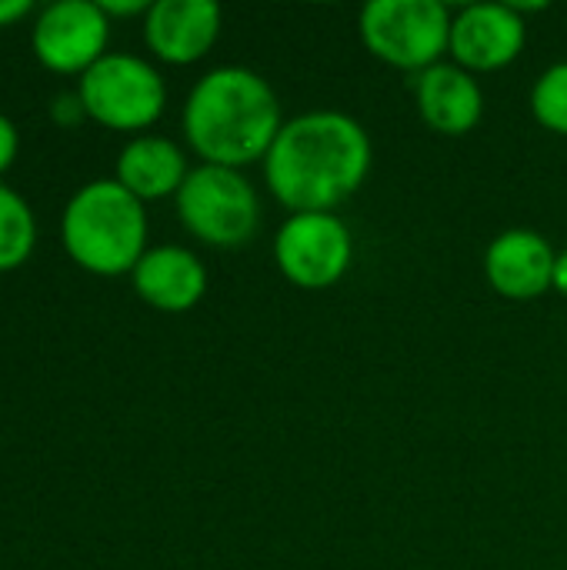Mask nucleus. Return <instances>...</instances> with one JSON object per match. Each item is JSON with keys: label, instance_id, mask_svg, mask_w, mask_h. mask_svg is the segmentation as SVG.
<instances>
[{"label": "nucleus", "instance_id": "1", "mask_svg": "<svg viewBox=\"0 0 567 570\" xmlns=\"http://www.w3.org/2000/svg\"><path fill=\"white\" fill-rule=\"evenodd\" d=\"M368 130L341 110H307L287 120L264 157V180L291 214H331L371 174Z\"/></svg>", "mask_w": 567, "mask_h": 570}, {"label": "nucleus", "instance_id": "2", "mask_svg": "<svg viewBox=\"0 0 567 570\" xmlns=\"http://www.w3.org/2000/svg\"><path fill=\"white\" fill-rule=\"evenodd\" d=\"M281 127L277 94L247 67L204 73L184 100V137L204 164L241 170L264 160Z\"/></svg>", "mask_w": 567, "mask_h": 570}, {"label": "nucleus", "instance_id": "3", "mask_svg": "<svg viewBox=\"0 0 567 570\" xmlns=\"http://www.w3.org/2000/svg\"><path fill=\"white\" fill-rule=\"evenodd\" d=\"M60 237L84 271L104 277L127 274L147 250L144 200L117 180H90L67 200Z\"/></svg>", "mask_w": 567, "mask_h": 570}, {"label": "nucleus", "instance_id": "4", "mask_svg": "<svg viewBox=\"0 0 567 570\" xmlns=\"http://www.w3.org/2000/svg\"><path fill=\"white\" fill-rule=\"evenodd\" d=\"M454 13L441 0H371L361 10V40L368 53L398 70L424 73L451 47Z\"/></svg>", "mask_w": 567, "mask_h": 570}, {"label": "nucleus", "instance_id": "5", "mask_svg": "<svg viewBox=\"0 0 567 570\" xmlns=\"http://www.w3.org/2000/svg\"><path fill=\"white\" fill-rule=\"evenodd\" d=\"M177 217L197 240L234 250L257 234L261 200L241 170L201 164L177 190Z\"/></svg>", "mask_w": 567, "mask_h": 570}, {"label": "nucleus", "instance_id": "6", "mask_svg": "<svg viewBox=\"0 0 567 570\" xmlns=\"http://www.w3.org/2000/svg\"><path fill=\"white\" fill-rule=\"evenodd\" d=\"M77 97L87 117L114 130L150 127L167 104L164 77L134 53H104L80 73Z\"/></svg>", "mask_w": 567, "mask_h": 570}, {"label": "nucleus", "instance_id": "7", "mask_svg": "<svg viewBox=\"0 0 567 570\" xmlns=\"http://www.w3.org/2000/svg\"><path fill=\"white\" fill-rule=\"evenodd\" d=\"M274 261L294 287L324 291L348 274L354 240L338 214H291L274 237Z\"/></svg>", "mask_w": 567, "mask_h": 570}, {"label": "nucleus", "instance_id": "8", "mask_svg": "<svg viewBox=\"0 0 567 570\" xmlns=\"http://www.w3.org/2000/svg\"><path fill=\"white\" fill-rule=\"evenodd\" d=\"M110 17L97 0H53L37 13L30 43L43 67L57 73L90 70L107 47Z\"/></svg>", "mask_w": 567, "mask_h": 570}, {"label": "nucleus", "instance_id": "9", "mask_svg": "<svg viewBox=\"0 0 567 570\" xmlns=\"http://www.w3.org/2000/svg\"><path fill=\"white\" fill-rule=\"evenodd\" d=\"M528 27L511 3H468L451 20V47L458 67L468 73H491L515 63L525 50Z\"/></svg>", "mask_w": 567, "mask_h": 570}, {"label": "nucleus", "instance_id": "10", "mask_svg": "<svg viewBox=\"0 0 567 570\" xmlns=\"http://www.w3.org/2000/svg\"><path fill=\"white\" fill-rule=\"evenodd\" d=\"M558 254L538 230H505L485 250V277L505 301H538L555 287Z\"/></svg>", "mask_w": 567, "mask_h": 570}, {"label": "nucleus", "instance_id": "11", "mask_svg": "<svg viewBox=\"0 0 567 570\" xmlns=\"http://www.w3.org/2000/svg\"><path fill=\"white\" fill-rule=\"evenodd\" d=\"M221 37V7L214 0H157L144 13V40L167 63H197Z\"/></svg>", "mask_w": 567, "mask_h": 570}, {"label": "nucleus", "instance_id": "12", "mask_svg": "<svg viewBox=\"0 0 567 570\" xmlns=\"http://www.w3.org/2000/svg\"><path fill=\"white\" fill-rule=\"evenodd\" d=\"M421 120L441 137H465L485 117V90L475 73L458 63H434L414 80Z\"/></svg>", "mask_w": 567, "mask_h": 570}, {"label": "nucleus", "instance_id": "13", "mask_svg": "<svg viewBox=\"0 0 567 570\" xmlns=\"http://www.w3.org/2000/svg\"><path fill=\"white\" fill-rule=\"evenodd\" d=\"M130 277H134V291L140 294V301L167 314L190 311L194 304H201L207 291V271L201 257L177 244L144 250Z\"/></svg>", "mask_w": 567, "mask_h": 570}, {"label": "nucleus", "instance_id": "14", "mask_svg": "<svg viewBox=\"0 0 567 570\" xmlns=\"http://www.w3.org/2000/svg\"><path fill=\"white\" fill-rule=\"evenodd\" d=\"M187 157L184 150L167 137H134L117 154V184H124L137 200H157V197H177L180 184L187 180Z\"/></svg>", "mask_w": 567, "mask_h": 570}, {"label": "nucleus", "instance_id": "15", "mask_svg": "<svg viewBox=\"0 0 567 570\" xmlns=\"http://www.w3.org/2000/svg\"><path fill=\"white\" fill-rule=\"evenodd\" d=\"M33 237L37 227L27 200L13 187L0 184V271L20 267L33 250Z\"/></svg>", "mask_w": 567, "mask_h": 570}, {"label": "nucleus", "instance_id": "16", "mask_svg": "<svg viewBox=\"0 0 567 570\" xmlns=\"http://www.w3.org/2000/svg\"><path fill=\"white\" fill-rule=\"evenodd\" d=\"M531 114L545 130L567 137V60L538 77L531 90Z\"/></svg>", "mask_w": 567, "mask_h": 570}, {"label": "nucleus", "instance_id": "17", "mask_svg": "<svg viewBox=\"0 0 567 570\" xmlns=\"http://www.w3.org/2000/svg\"><path fill=\"white\" fill-rule=\"evenodd\" d=\"M17 124L7 117V114H0V174L13 164V157H17Z\"/></svg>", "mask_w": 567, "mask_h": 570}, {"label": "nucleus", "instance_id": "18", "mask_svg": "<svg viewBox=\"0 0 567 570\" xmlns=\"http://www.w3.org/2000/svg\"><path fill=\"white\" fill-rule=\"evenodd\" d=\"M100 10L110 17V13H147L150 3L147 0H97Z\"/></svg>", "mask_w": 567, "mask_h": 570}, {"label": "nucleus", "instance_id": "19", "mask_svg": "<svg viewBox=\"0 0 567 570\" xmlns=\"http://www.w3.org/2000/svg\"><path fill=\"white\" fill-rule=\"evenodd\" d=\"M33 10V0H0V27L27 17Z\"/></svg>", "mask_w": 567, "mask_h": 570}, {"label": "nucleus", "instance_id": "20", "mask_svg": "<svg viewBox=\"0 0 567 570\" xmlns=\"http://www.w3.org/2000/svg\"><path fill=\"white\" fill-rule=\"evenodd\" d=\"M555 291L567 297V250L558 254V267H555Z\"/></svg>", "mask_w": 567, "mask_h": 570}]
</instances>
